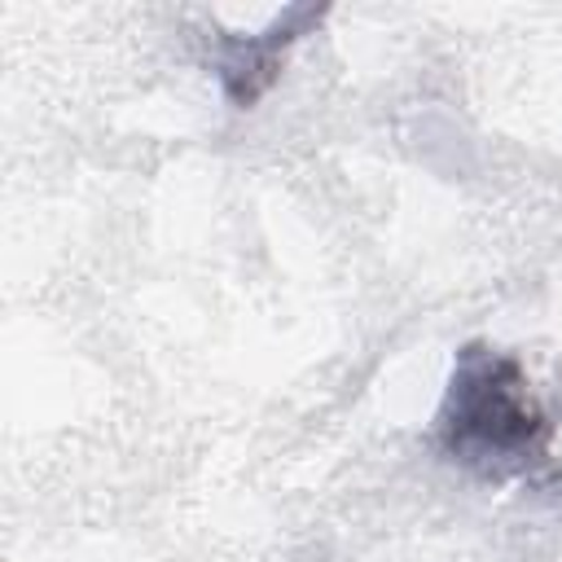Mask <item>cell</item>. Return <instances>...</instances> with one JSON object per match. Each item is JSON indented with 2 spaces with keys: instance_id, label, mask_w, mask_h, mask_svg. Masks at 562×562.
<instances>
[{
  "instance_id": "cell-1",
  "label": "cell",
  "mask_w": 562,
  "mask_h": 562,
  "mask_svg": "<svg viewBox=\"0 0 562 562\" xmlns=\"http://www.w3.org/2000/svg\"><path fill=\"white\" fill-rule=\"evenodd\" d=\"M430 443L443 461L470 470L483 483L540 479L553 465V417L536 400L527 369L514 351L492 342H465L452 360Z\"/></svg>"
},
{
  "instance_id": "cell-2",
  "label": "cell",
  "mask_w": 562,
  "mask_h": 562,
  "mask_svg": "<svg viewBox=\"0 0 562 562\" xmlns=\"http://www.w3.org/2000/svg\"><path fill=\"white\" fill-rule=\"evenodd\" d=\"M325 9H312V4H294L285 9L281 18L268 22V31L259 35H220V48H215V75H220V88L233 105H255L281 75V61L285 53L294 48V40L321 22Z\"/></svg>"
}]
</instances>
